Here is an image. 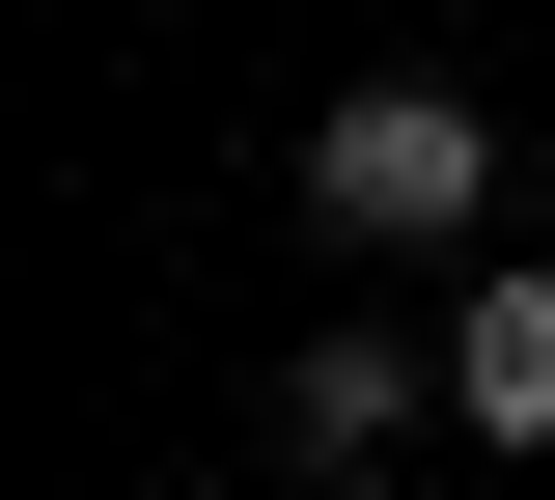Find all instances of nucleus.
<instances>
[{
	"label": "nucleus",
	"mask_w": 555,
	"mask_h": 500,
	"mask_svg": "<svg viewBox=\"0 0 555 500\" xmlns=\"http://www.w3.org/2000/svg\"><path fill=\"white\" fill-rule=\"evenodd\" d=\"M306 195H334L361 251H416V222H473V195H500V140H473V112H444V84H361L334 140H306Z\"/></svg>",
	"instance_id": "f257e3e1"
},
{
	"label": "nucleus",
	"mask_w": 555,
	"mask_h": 500,
	"mask_svg": "<svg viewBox=\"0 0 555 500\" xmlns=\"http://www.w3.org/2000/svg\"><path fill=\"white\" fill-rule=\"evenodd\" d=\"M416 418H444V361H389V334H306V389H278V445H306V473H389Z\"/></svg>",
	"instance_id": "f03ea898"
},
{
	"label": "nucleus",
	"mask_w": 555,
	"mask_h": 500,
	"mask_svg": "<svg viewBox=\"0 0 555 500\" xmlns=\"http://www.w3.org/2000/svg\"><path fill=\"white\" fill-rule=\"evenodd\" d=\"M444 418H473V445H555V279H473V306H444Z\"/></svg>",
	"instance_id": "7ed1b4c3"
}]
</instances>
